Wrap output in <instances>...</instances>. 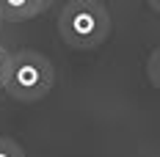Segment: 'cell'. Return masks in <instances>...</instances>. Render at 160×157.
Masks as SVG:
<instances>
[{"mask_svg": "<svg viewBox=\"0 0 160 157\" xmlns=\"http://www.w3.org/2000/svg\"><path fill=\"white\" fill-rule=\"evenodd\" d=\"M58 31L69 47L94 50L111 33V17L99 0H69L58 17Z\"/></svg>", "mask_w": 160, "mask_h": 157, "instance_id": "1", "label": "cell"}, {"mask_svg": "<svg viewBox=\"0 0 160 157\" xmlns=\"http://www.w3.org/2000/svg\"><path fill=\"white\" fill-rule=\"evenodd\" d=\"M52 80H55L52 63L33 50H22L11 55L3 88L19 102H39L52 88Z\"/></svg>", "mask_w": 160, "mask_h": 157, "instance_id": "2", "label": "cell"}, {"mask_svg": "<svg viewBox=\"0 0 160 157\" xmlns=\"http://www.w3.org/2000/svg\"><path fill=\"white\" fill-rule=\"evenodd\" d=\"M31 8L25 0H0V19H8V22H22V19H31Z\"/></svg>", "mask_w": 160, "mask_h": 157, "instance_id": "3", "label": "cell"}, {"mask_svg": "<svg viewBox=\"0 0 160 157\" xmlns=\"http://www.w3.org/2000/svg\"><path fill=\"white\" fill-rule=\"evenodd\" d=\"M146 75H149V80H152V86L160 91V47L149 55V63H146Z\"/></svg>", "mask_w": 160, "mask_h": 157, "instance_id": "4", "label": "cell"}, {"mask_svg": "<svg viewBox=\"0 0 160 157\" xmlns=\"http://www.w3.org/2000/svg\"><path fill=\"white\" fill-rule=\"evenodd\" d=\"M0 157H25V152L11 138H0Z\"/></svg>", "mask_w": 160, "mask_h": 157, "instance_id": "5", "label": "cell"}, {"mask_svg": "<svg viewBox=\"0 0 160 157\" xmlns=\"http://www.w3.org/2000/svg\"><path fill=\"white\" fill-rule=\"evenodd\" d=\"M8 61H11V52L6 47H0V88L6 83V75H8Z\"/></svg>", "mask_w": 160, "mask_h": 157, "instance_id": "6", "label": "cell"}, {"mask_svg": "<svg viewBox=\"0 0 160 157\" xmlns=\"http://www.w3.org/2000/svg\"><path fill=\"white\" fill-rule=\"evenodd\" d=\"M25 3H28V8H31V14H33V17L44 14L50 6H52V0H25Z\"/></svg>", "mask_w": 160, "mask_h": 157, "instance_id": "7", "label": "cell"}, {"mask_svg": "<svg viewBox=\"0 0 160 157\" xmlns=\"http://www.w3.org/2000/svg\"><path fill=\"white\" fill-rule=\"evenodd\" d=\"M146 3H149V6H152V8H155V11L160 14V0H146Z\"/></svg>", "mask_w": 160, "mask_h": 157, "instance_id": "8", "label": "cell"}, {"mask_svg": "<svg viewBox=\"0 0 160 157\" xmlns=\"http://www.w3.org/2000/svg\"><path fill=\"white\" fill-rule=\"evenodd\" d=\"M0 22H3V19H0Z\"/></svg>", "mask_w": 160, "mask_h": 157, "instance_id": "9", "label": "cell"}]
</instances>
